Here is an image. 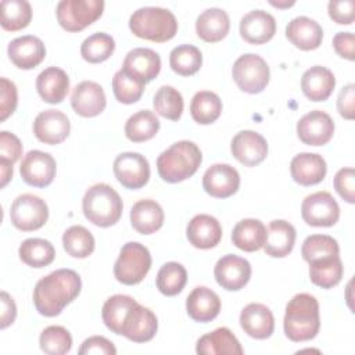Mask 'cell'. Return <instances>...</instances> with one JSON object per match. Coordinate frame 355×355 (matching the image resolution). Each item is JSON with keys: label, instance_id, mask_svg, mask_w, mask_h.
Segmentation results:
<instances>
[{"label": "cell", "instance_id": "6da1fadb", "mask_svg": "<svg viewBox=\"0 0 355 355\" xmlns=\"http://www.w3.org/2000/svg\"><path fill=\"white\" fill-rule=\"evenodd\" d=\"M82 280L72 269H57L42 277L33 288L36 311L47 318L57 316L80 293Z\"/></svg>", "mask_w": 355, "mask_h": 355}, {"label": "cell", "instance_id": "7a4b0ae2", "mask_svg": "<svg viewBox=\"0 0 355 355\" xmlns=\"http://www.w3.org/2000/svg\"><path fill=\"white\" fill-rule=\"evenodd\" d=\"M283 327L291 341L301 343L315 338L320 327L318 300L306 293L294 295L286 306Z\"/></svg>", "mask_w": 355, "mask_h": 355}, {"label": "cell", "instance_id": "3957f363", "mask_svg": "<svg viewBox=\"0 0 355 355\" xmlns=\"http://www.w3.org/2000/svg\"><path fill=\"white\" fill-rule=\"evenodd\" d=\"M201 161L202 154L198 146L189 140H180L158 155L157 169L162 180L178 183L193 176Z\"/></svg>", "mask_w": 355, "mask_h": 355}, {"label": "cell", "instance_id": "277c9868", "mask_svg": "<svg viewBox=\"0 0 355 355\" xmlns=\"http://www.w3.org/2000/svg\"><path fill=\"white\" fill-rule=\"evenodd\" d=\"M122 200L107 183H97L87 189L82 200V209L89 222L100 227L115 225L122 215Z\"/></svg>", "mask_w": 355, "mask_h": 355}, {"label": "cell", "instance_id": "5b68a950", "mask_svg": "<svg viewBox=\"0 0 355 355\" xmlns=\"http://www.w3.org/2000/svg\"><path fill=\"white\" fill-rule=\"evenodd\" d=\"M129 28L137 37L162 43L178 32V21L172 11L162 7H141L129 18Z\"/></svg>", "mask_w": 355, "mask_h": 355}, {"label": "cell", "instance_id": "8992f818", "mask_svg": "<svg viewBox=\"0 0 355 355\" xmlns=\"http://www.w3.org/2000/svg\"><path fill=\"white\" fill-rule=\"evenodd\" d=\"M151 268V255L147 247L137 241H129L121 248L114 265L115 279L126 286L140 283Z\"/></svg>", "mask_w": 355, "mask_h": 355}, {"label": "cell", "instance_id": "52a82bcc", "mask_svg": "<svg viewBox=\"0 0 355 355\" xmlns=\"http://www.w3.org/2000/svg\"><path fill=\"white\" fill-rule=\"evenodd\" d=\"M103 10V0H62L57 4L55 15L65 31L79 32L97 21Z\"/></svg>", "mask_w": 355, "mask_h": 355}, {"label": "cell", "instance_id": "ba28073f", "mask_svg": "<svg viewBox=\"0 0 355 355\" xmlns=\"http://www.w3.org/2000/svg\"><path fill=\"white\" fill-rule=\"evenodd\" d=\"M232 76L236 85L245 93H261L270 78V71L266 61L258 54L240 55L232 68Z\"/></svg>", "mask_w": 355, "mask_h": 355}, {"label": "cell", "instance_id": "9c48e42d", "mask_svg": "<svg viewBox=\"0 0 355 355\" xmlns=\"http://www.w3.org/2000/svg\"><path fill=\"white\" fill-rule=\"evenodd\" d=\"M10 219L22 232L37 230L49 219L47 204L37 196L21 194L11 204Z\"/></svg>", "mask_w": 355, "mask_h": 355}, {"label": "cell", "instance_id": "30bf717a", "mask_svg": "<svg viewBox=\"0 0 355 355\" xmlns=\"http://www.w3.org/2000/svg\"><path fill=\"white\" fill-rule=\"evenodd\" d=\"M301 215L309 226L327 227L337 223L340 207L329 191H316L302 201Z\"/></svg>", "mask_w": 355, "mask_h": 355}, {"label": "cell", "instance_id": "8fae6325", "mask_svg": "<svg viewBox=\"0 0 355 355\" xmlns=\"http://www.w3.org/2000/svg\"><path fill=\"white\" fill-rule=\"evenodd\" d=\"M116 180L126 189L137 190L147 184L150 179V165L144 155L139 153H122L112 165Z\"/></svg>", "mask_w": 355, "mask_h": 355}, {"label": "cell", "instance_id": "7c38bea8", "mask_svg": "<svg viewBox=\"0 0 355 355\" xmlns=\"http://www.w3.org/2000/svg\"><path fill=\"white\" fill-rule=\"evenodd\" d=\"M57 164L53 155L40 150L29 151L21 162L19 172L25 183L33 187L49 186L55 176Z\"/></svg>", "mask_w": 355, "mask_h": 355}, {"label": "cell", "instance_id": "4fadbf2b", "mask_svg": "<svg viewBox=\"0 0 355 355\" xmlns=\"http://www.w3.org/2000/svg\"><path fill=\"white\" fill-rule=\"evenodd\" d=\"M214 276L222 288L237 291L248 283L251 277V265L241 257L227 254L218 259L214 269Z\"/></svg>", "mask_w": 355, "mask_h": 355}, {"label": "cell", "instance_id": "5bb4252c", "mask_svg": "<svg viewBox=\"0 0 355 355\" xmlns=\"http://www.w3.org/2000/svg\"><path fill=\"white\" fill-rule=\"evenodd\" d=\"M334 133L331 116L320 110L305 114L297 123V135L304 144L323 146L330 141Z\"/></svg>", "mask_w": 355, "mask_h": 355}, {"label": "cell", "instance_id": "9a60e30c", "mask_svg": "<svg viewBox=\"0 0 355 355\" xmlns=\"http://www.w3.org/2000/svg\"><path fill=\"white\" fill-rule=\"evenodd\" d=\"M158 329V322L155 313L136 302L128 312L121 334L133 343L150 341Z\"/></svg>", "mask_w": 355, "mask_h": 355}, {"label": "cell", "instance_id": "2e32d148", "mask_svg": "<svg viewBox=\"0 0 355 355\" xmlns=\"http://www.w3.org/2000/svg\"><path fill=\"white\" fill-rule=\"evenodd\" d=\"M71 130L68 116L58 110H46L37 114L33 121V133L44 144H58L64 141Z\"/></svg>", "mask_w": 355, "mask_h": 355}, {"label": "cell", "instance_id": "e0dca14e", "mask_svg": "<svg viewBox=\"0 0 355 355\" xmlns=\"http://www.w3.org/2000/svg\"><path fill=\"white\" fill-rule=\"evenodd\" d=\"M107 100L103 87L92 80L78 83L71 93V105L73 111L85 118L97 116L105 108Z\"/></svg>", "mask_w": 355, "mask_h": 355}, {"label": "cell", "instance_id": "ac0fdd59", "mask_svg": "<svg viewBox=\"0 0 355 355\" xmlns=\"http://www.w3.org/2000/svg\"><path fill=\"white\" fill-rule=\"evenodd\" d=\"M240 186V175L229 164H215L209 166L202 176L204 190L216 198L233 196Z\"/></svg>", "mask_w": 355, "mask_h": 355}, {"label": "cell", "instance_id": "d6986e66", "mask_svg": "<svg viewBox=\"0 0 355 355\" xmlns=\"http://www.w3.org/2000/svg\"><path fill=\"white\" fill-rule=\"evenodd\" d=\"M233 157L245 166L261 164L268 155V143L263 136L254 130L239 132L230 144Z\"/></svg>", "mask_w": 355, "mask_h": 355}, {"label": "cell", "instance_id": "ffe728a7", "mask_svg": "<svg viewBox=\"0 0 355 355\" xmlns=\"http://www.w3.org/2000/svg\"><path fill=\"white\" fill-rule=\"evenodd\" d=\"M7 53L15 67L21 69H32L44 60L46 47L39 37L25 35L11 40Z\"/></svg>", "mask_w": 355, "mask_h": 355}, {"label": "cell", "instance_id": "44dd1931", "mask_svg": "<svg viewBox=\"0 0 355 355\" xmlns=\"http://www.w3.org/2000/svg\"><path fill=\"white\" fill-rule=\"evenodd\" d=\"M240 326L250 337L265 340L270 337L275 330V318L266 305L251 302L245 305L240 313Z\"/></svg>", "mask_w": 355, "mask_h": 355}, {"label": "cell", "instance_id": "7402d4cb", "mask_svg": "<svg viewBox=\"0 0 355 355\" xmlns=\"http://www.w3.org/2000/svg\"><path fill=\"white\" fill-rule=\"evenodd\" d=\"M276 33V21L263 10H252L240 19V35L251 44H263Z\"/></svg>", "mask_w": 355, "mask_h": 355}, {"label": "cell", "instance_id": "603a6c76", "mask_svg": "<svg viewBox=\"0 0 355 355\" xmlns=\"http://www.w3.org/2000/svg\"><path fill=\"white\" fill-rule=\"evenodd\" d=\"M122 69L146 85L157 78L161 71L159 54L147 47L133 49L126 54Z\"/></svg>", "mask_w": 355, "mask_h": 355}, {"label": "cell", "instance_id": "cb8c5ba5", "mask_svg": "<svg viewBox=\"0 0 355 355\" xmlns=\"http://www.w3.org/2000/svg\"><path fill=\"white\" fill-rule=\"evenodd\" d=\"M186 234L193 247L208 250L219 244L222 239V227L216 218L207 214H198L189 222Z\"/></svg>", "mask_w": 355, "mask_h": 355}, {"label": "cell", "instance_id": "d4e9b609", "mask_svg": "<svg viewBox=\"0 0 355 355\" xmlns=\"http://www.w3.org/2000/svg\"><path fill=\"white\" fill-rule=\"evenodd\" d=\"M290 172L294 182L302 186H312L324 179L327 166L322 155L315 153H300L291 159Z\"/></svg>", "mask_w": 355, "mask_h": 355}, {"label": "cell", "instance_id": "484cf974", "mask_svg": "<svg viewBox=\"0 0 355 355\" xmlns=\"http://www.w3.org/2000/svg\"><path fill=\"white\" fill-rule=\"evenodd\" d=\"M287 39L301 50H315L320 46L323 39L322 26L312 18L295 17L286 26Z\"/></svg>", "mask_w": 355, "mask_h": 355}, {"label": "cell", "instance_id": "4316f807", "mask_svg": "<svg viewBox=\"0 0 355 355\" xmlns=\"http://www.w3.org/2000/svg\"><path fill=\"white\" fill-rule=\"evenodd\" d=\"M186 311L196 322H211L219 315L220 298L208 287H196L186 300Z\"/></svg>", "mask_w": 355, "mask_h": 355}, {"label": "cell", "instance_id": "83f0119b", "mask_svg": "<svg viewBox=\"0 0 355 355\" xmlns=\"http://www.w3.org/2000/svg\"><path fill=\"white\" fill-rule=\"evenodd\" d=\"M36 90L43 101L58 104L67 97L69 90V78L64 69L49 67L37 75Z\"/></svg>", "mask_w": 355, "mask_h": 355}, {"label": "cell", "instance_id": "f1b7e54d", "mask_svg": "<svg viewBox=\"0 0 355 355\" xmlns=\"http://www.w3.org/2000/svg\"><path fill=\"white\" fill-rule=\"evenodd\" d=\"M336 86V78L326 67L315 65L306 69L301 78V89L311 101H324Z\"/></svg>", "mask_w": 355, "mask_h": 355}, {"label": "cell", "instance_id": "f546056e", "mask_svg": "<svg viewBox=\"0 0 355 355\" xmlns=\"http://www.w3.org/2000/svg\"><path fill=\"white\" fill-rule=\"evenodd\" d=\"M200 355H241L244 351L227 327H219L202 336L196 345Z\"/></svg>", "mask_w": 355, "mask_h": 355}, {"label": "cell", "instance_id": "4dcf8cb0", "mask_svg": "<svg viewBox=\"0 0 355 355\" xmlns=\"http://www.w3.org/2000/svg\"><path fill=\"white\" fill-rule=\"evenodd\" d=\"M295 229L291 223L283 219L272 220L268 226V236L263 244L265 254L273 258L287 257L295 243Z\"/></svg>", "mask_w": 355, "mask_h": 355}, {"label": "cell", "instance_id": "1f68e13d", "mask_svg": "<svg viewBox=\"0 0 355 355\" xmlns=\"http://www.w3.org/2000/svg\"><path fill=\"white\" fill-rule=\"evenodd\" d=\"M230 29V19L222 8H207L196 21V32L200 39L208 43L222 40Z\"/></svg>", "mask_w": 355, "mask_h": 355}, {"label": "cell", "instance_id": "d6a6232c", "mask_svg": "<svg viewBox=\"0 0 355 355\" xmlns=\"http://www.w3.org/2000/svg\"><path fill=\"white\" fill-rule=\"evenodd\" d=\"M130 223L140 234L155 233L164 223V211L154 200H140L130 209Z\"/></svg>", "mask_w": 355, "mask_h": 355}, {"label": "cell", "instance_id": "836d02e7", "mask_svg": "<svg viewBox=\"0 0 355 355\" xmlns=\"http://www.w3.org/2000/svg\"><path fill=\"white\" fill-rule=\"evenodd\" d=\"M268 230L259 219H243L236 223L232 232L233 244L243 251L254 252L263 247Z\"/></svg>", "mask_w": 355, "mask_h": 355}, {"label": "cell", "instance_id": "e575fe53", "mask_svg": "<svg viewBox=\"0 0 355 355\" xmlns=\"http://www.w3.org/2000/svg\"><path fill=\"white\" fill-rule=\"evenodd\" d=\"M159 129V121L150 110H141L129 116L125 123V135L133 143L153 139Z\"/></svg>", "mask_w": 355, "mask_h": 355}, {"label": "cell", "instance_id": "d590c367", "mask_svg": "<svg viewBox=\"0 0 355 355\" xmlns=\"http://www.w3.org/2000/svg\"><path fill=\"white\" fill-rule=\"evenodd\" d=\"M344 266L338 255L309 263V279L322 288L337 286L343 277Z\"/></svg>", "mask_w": 355, "mask_h": 355}, {"label": "cell", "instance_id": "8d00e7d4", "mask_svg": "<svg viewBox=\"0 0 355 355\" xmlns=\"http://www.w3.org/2000/svg\"><path fill=\"white\" fill-rule=\"evenodd\" d=\"M222 112V101L214 92L202 90L197 92L191 98L190 114L191 118L201 125H209L215 122Z\"/></svg>", "mask_w": 355, "mask_h": 355}, {"label": "cell", "instance_id": "74e56055", "mask_svg": "<svg viewBox=\"0 0 355 355\" xmlns=\"http://www.w3.org/2000/svg\"><path fill=\"white\" fill-rule=\"evenodd\" d=\"M19 258L24 263L32 268H43L54 261L55 250L49 240L26 239L18 250Z\"/></svg>", "mask_w": 355, "mask_h": 355}, {"label": "cell", "instance_id": "f35d334b", "mask_svg": "<svg viewBox=\"0 0 355 355\" xmlns=\"http://www.w3.org/2000/svg\"><path fill=\"white\" fill-rule=\"evenodd\" d=\"M137 301L133 300L129 295L123 294H115L110 297L101 309V318L104 324L115 334H121V329L123 324V320L129 312V309L136 304Z\"/></svg>", "mask_w": 355, "mask_h": 355}, {"label": "cell", "instance_id": "ab89813d", "mask_svg": "<svg viewBox=\"0 0 355 355\" xmlns=\"http://www.w3.org/2000/svg\"><path fill=\"white\" fill-rule=\"evenodd\" d=\"M1 8V26L6 31L15 32L29 25L32 19V7L26 0H3Z\"/></svg>", "mask_w": 355, "mask_h": 355}, {"label": "cell", "instance_id": "60d3db41", "mask_svg": "<svg viewBox=\"0 0 355 355\" xmlns=\"http://www.w3.org/2000/svg\"><path fill=\"white\" fill-rule=\"evenodd\" d=\"M202 54L193 44H180L169 54V65L173 72L182 76H191L201 68Z\"/></svg>", "mask_w": 355, "mask_h": 355}, {"label": "cell", "instance_id": "b9f144b4", "mask_svg": "<svg viewBox=\"0 0 355 355\" xmlns=\"http://www.w3.org/2000/svg\"><path fill=\"white\" fill-rule=\"evenodd\" d=\"M187 282V272L179 262H166L157 273V288L168 297L179 294Z\"/></svg>", "mask_w": 355, "mask_h": 355}, {"label": "cell", "instance_id": "7bdbcfd3", "mask_svg": "<svg viewBox=\"0 0 355 355\" xmlns=\"http://www.w3.org/2000/svg\"><path fill=\"white\" fill-rule=\"evenodd\" d=\"M64 250L73 258H86L94 251V237L83 226L68 227L62 234Z\"/></svg>", "mask_w": 355, "mask_h": 355}, {"label": "cell", "instance_id": "ee69618b", "mask_svg": "<svg viewBox=\"0 0 355 355\" xmlns=\"http://www.w3.org/2000/svg\"><path fill=\"white\" fill-rule=\"evenodd\" d=\"M338 252L340 248L336 239L327 234H311L304 240L301 247L302 258L308 263L336 257L338 255Z\"/></svg>", "mask_w": 355, "mask_h": 355}, {"label": "cell", "instance_id": "f6af8a7d", "mask_svg": "<svg viewBox=\"0 0 355 355\" xmlns=\"http://www.w3.org/2000/svg\"><path fill=\"white\" fill-rule=\"evenodd\" d=\"M115 50L114 39L104 33L97 32L86 37L80 46V54L83 60L92 64H98L108 60Z\"/></svg>", "mask_w": 355, "mask_h": 355}, {"label": "cell", "instance_id": "bcb514c9", "mask_svg": "<svg viewBox=\"0 0 355 355\" xmlns=\"http://www.w3.org/2000/svg\"><path fill=\"white\" fill-rule=\"evenodd\" d=\"M153 105L158 115L171 121H178L182 116L184 104L179 90L172 86H161L154 96Z\"/></svg>", "mask_w": 355, "mask_h": 355}, {"label": "cell", "instance_id": "7dc6e473", "mask_svg": "<svg viewBox=\"0 0 355 355\" xmlns=\"http://www.w3.org/2000/svg\"><path fill=\"white\" fill-rule=\"evenodd\" d=\"M112 92L122 104H133L140 100L144 92V83L123 69H119L112 78Z\"/></svg>", "mask_w": 355, "mask_h": 355}, {"label": "cell", "instance_id": "c3c4849f", "mask_svg": "<svg viewBox=\"0 0 355 355\" xmlns=\"http://www.w3.org/2000/svg\"><path fill=\"white\" fill-rule=\"evenodd\" d=\"M40 349L49 355H64L71 351L72 336L62 326H49L39 337Z\"/></svg>", "mask_w": 355, "mask_h": 355}, {"label": "cell", "instance_id": "681fc988", "mask_svg": "<svg viewBox=\"0 0 355 355\" xmlns=\"http://www.w3.org/2000/svg\"><path fill=\"white\" fill-rule=\"evenodd\" d=\"M18 93L14 82L0 78V121H6L17 108Z\"/></svg>", "mask_w": 355, "mask_h": 355}, {"label": "cell", "instance_id": "f907efd6", "mask_svg": "<svg viewBox=\"0 0 355 355\" xmlns=\"http://www.w3.org/2000/svg\"><path fill=\"white\" fill-rule=\"evenodd\" d=\"M334 189L347 202H355V175L352 168H343L336 173Z\"/></svg>", "mask_w": 355, "mask_h": 355}, {"label": "cell", "instance_id": "816d5d0a", "mask_svg": "<svg viewBox=\"0 0 355 355\" xmlns=\"http://www.w3.org/2000/svg\"><path fill=\"white\" fill-rule=\"evenodd\" d=\"M22 155V144L19 139L7 130L0 132V159L15 164Z\"/></svg>", "mask_w": 355, "mask_h": 355}, {"label": "cell", "instance_id": "f5cc1de1", "mask_svg": "<svg viewBox=\"0 0 355 355\" xmlns=\"http://www.w3.org/2000/svg\"><path fill=\"white\" fill-rule=\"evenodd\" d=\"M79 354L80 355H90V354H96V355H115L116 354V348L114 347V344L107 340L105 337L101 336H93L86 338L80 348H79Z\"/></svg>", "mask_w": 355, "mask_h": 355}, {"label": "cell", "instance_id": "db71d44e", "mask_svg": "<svg viewBox=\"0 0 355 355\" xmlns=\"http://www.w3.org/2000/svg\"><path fill=\"white\" fill-rule=\"evenodd\" d=\"M354 0L344 1H329L327 10L330 18L340 25H351L354 22Z\"/></svg>", "mask_w": 355, "mask_h": 355}, {"label": "cell", "instance_id": "11a10c76", "mask_svg": "<svg viewBox=\"0 0 355 355\" xmlns=\"http://www.w3.org/2000/svg\"><path fill=\"white\" fill-rule=\"evenodd\" d=\"M354 40H355L354 33H351V32H338L333 37V47H334L336 53L340 57L347 58L349 61H354V58H355Z\"/></svg>", "mask_w": 355, "mask_h": 355}, {"label": "cell", "instance_id": "9f6ffc18", "mask_svg": "<svg viewBox=\"0 0 355 355\" xmlns=\"http://www.w3.org/2000/svg\"><path fill=\"white\" fill-rule=\"evenodd\" d=\"M354 98H355V86L354 83L343 87L337 97V110L341 116L345 119H354Z\"/></svg>", "mask_w": 355, "mask_h": 355}, {"label": "cell", "instance_id": "6f0895ef", "mask_svg": "<svg viewBox=\"0 0 355 355\" xmlns=\"http://www.w3.org/2000/svg\"><path fill=\"white\" fill-rule=\"evenodd\" d=\"M17 316V306L14 300L6 293L1 291V323L0 327L6 329L15 320Z\"/></svg>", "mask_w": 355, "mask_h": 355}, {"label": "cell", "instance_id": "680465c9", "mask_svg": "<svg viewBox=\"0 0 355 355\" xmlns=\"http://www.w3.org/2000/svg\"><path fill=\"white\" fill-rule=\"evenodd\" d=\"M0 171H1V183L0 186L4 187L8 180L12 178V164L4 161V159H0Z\"/></svg>", "mask_w": 355, "mask_h": 355}, {"label": "cell", "instance_id": "91938a15", "mask_svg": "<svg viewBox=\"0 0 355 355\" xmlns=\"http://www.w3.org/2000/svg\"><path fill=\"white\" fill-rule=\"evenodd\" d=\"M270 4L272 6H275V7H290V6H293L294 4V1H286V3H276V1H270Z\"/></svg>", "mask_w": 355, "mask_h": 355}]
</instances>
